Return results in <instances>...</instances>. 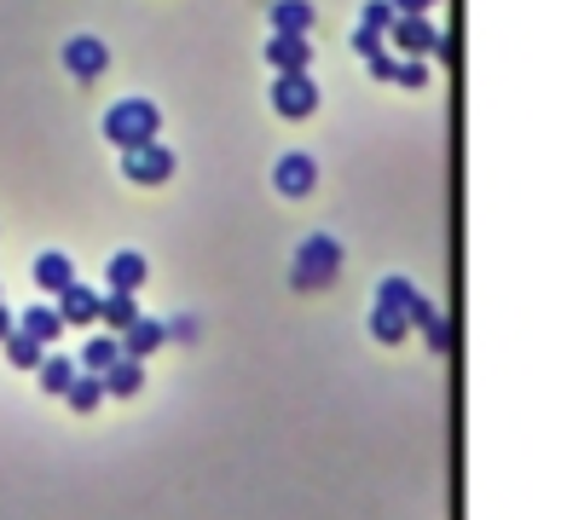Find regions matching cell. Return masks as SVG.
<instances>
[{
    "label": "cell",
    "mask_w": 561,
    "mask_h": 520,
    "mask_svg": "<svg viewBox=\"0 0 561 520\" xmlns=\"http://www.w3.org/2000/svg\"><path fill=\"white\" fill-rule=\"evenodd\" d=\"M12 330H17V318H12L7 307H0V342H7V335H12Z\"/></svg>",
    "instance_id": "cell-30"
},
{
    "label": "cell",
    "mask_w": 561,
    "mask_h": 520,
    "mask_svg": "<svg viewBox=\"0 0 561 520\" xmlns=\"http://www.w3.org/2000/svg\"><path fill=\"white\" fill-rule=\"evenodd\" d=\"M122 174L133 179V186H163V179L174 174V151L168 145H139V151H122Z\"/></svg>",
    "instance_id": "cell-5"
},
{
    "label": "cell",
    "mask_w": 561,
    "mask_h": 520,
    "mask_svg": "<svg viewBox=\"0 0 561 520\" xmlns=\"http://www.w3.org/2000/svg\"><path fill=\"white\" fill-rule=\"evenodd\" d=\"M388 35H394V47L406 58H446L452 52L446 42H440V29L429 24V12H399Z\"/></svg>",
    "instance_id": "cell-3"
},
{
    "label": "cell",
    "mask_w": 561,
    "mask_h": 520,
    "mask_svg": "<svg viewBox=\"0 0 561 520\" xmlns=\"http://www.w3.org/2000/svg\"><path fill=\"white\" fill-rule=\"evenodd\" d=\"M429 7H440V0H394V12H429Z\"/></svg>",
    "instance_id": "cell-29"
},
{
    "label": "cell",
    "mask_w": 561,
    "mask_h": 520,
    "mask_svg": "<svg viewBox=\"0 0 561 520\" xmlns=\"http://www.w3.org/2000/svg\"><path fill=\"white\" fill-rule=\"evenodd\" d=\"M394 82L406 87V93H423V87H429V70H423V58H406V64L394 70Z\"/></svg>",
    "instance_id": "cell-25"
},
{
    "label": "cell",
    "mask_w": 561,
    "mask_h": 520,
    "mask_svg": "<svg viewBox=\"0 0 561 520\" xmlns=\"http://www.w3.org/2000/svg\"><path fill=\"white\" fill-rule=\"evenodd\" d=\"M139 318V307H133V295L128 289H110L105 302H98V324H110V330H128Z\"/></svg>",
    "instance_id": "cell-21"
},
{
    "label": "cell",
    "mask_w": 561,
    "mask_h": 520,
    "mask_svg": "<svg viewBox=\"0 0 561 520\" xmlns=\"http://www.w3.org/2000/svg\"><path fill=\"white\" fill-rule=\"evenodd\" d=\"M35 376H42V393H58V399H65L70 382H75V365H70L65 353H47L42 365H35Z\"/></svg>",
    "instance_id": "cell-19"
},
{
    "label": "cell",
    "mask_w": 561,
    "mask_h": 520,
    "mask_svg": "<svg viewBox=\"0 0 561 520\" xmlns=\"http://www.w3.org/2000/svg\"><path fill=\"white\" fill-rule=\"evenodd\" d=\"M145 277H151V267H145V255H133V249H122V255H110L105 260V284L110 289H145Z\"/></svg>",
    "instance_id": "cell-11"
},
{
    "label": "cell",
    "mask_w": 561,
    "mask_h": 520,
    "mask_svg": "<svg viewBox=\"0 0 561 520\" xmlns=\"http://www.w3.org/2000/svg\"><path fill=\"white\" fill-rule=\"evenodd\" d=\"M394 17H399V12H394V0H365L359 24H371V29H383V35H388V29H394Z\"/></svg>",
    "instance_id": "cell-24"
},
{
    "label": "cell",
    "mask_w": 561,
    "mask_h": 520,
    "mask_svg": "<svg viewBox=\"0 0 561 520\" xmlns=\"http://www.w3.org/2000/svg\"><path fill=\"white\" fill-rule=\"evenodd\" d=\"M406 312H411V330H423V347H429V353H446V347H452V324L434 312V302H429L423 289L406 302Z\"/></svg>",
    "instance_id": "cell-8"
},
{
    "label": "cell",
    "mask_w": 561,
    "mask_h": 520,
    "mask_svg": "<svg viewBox=\"0 0 561 520\" xmlns=\"http://www.w3.org/2000/svg\"><path fill=\"white\" fill-rule=\"evenodd\" d=\"M371 335H376L383 347H399V342L411 335V312H406V307H388V302H376V307H371Z\"/></svg>",
    "instance_id": "cell-13"
},
{
    "label": "cell",
    "mask_w": 561,
    "mask_h": 520,
    "mask_svg": "<svg viewBox=\"0 0 561 520\" xmlns=\"http://www.w3.org/2000/svg\"><path fill=\"white\" fill-rule=\"evenodd\" d=\"M156 128H163V116H156L151 98H116V105L105 110V122H98V133H105L116 151H139V145H151Z\"/></svg>",
    "instance_id": "cell-2"
},
{
    "label": "cell",
    "mask_w": 561,
    "mask_h": 520,
    "mask_svg": "<svg viewBox=\"0 0 561 520\" xmlns=\"http://www.w3.org/2000/svg\"><path fill=\"white\" fill-rule=\"evenodd\" d=\"M156 347H168V324H156V318H133L122 330V353L128 358H151Z\"/></svg>",
    "instance_id": "cell-12"
},
{
    "label": "cell",
    "mask_w": 561,
    "mask_h": 520,
    "mask_svg": "<svg viewBox=\"0 0 561 520\" xmlns=\"http://www.w3.org/2000/svg\"><path fill=\"white\" fill-rule=\"evenodd\" d=\"M65 70L75 82H98V75L110 70V47L98 42V35H75V42H65Z\"/></svg>",
    "instance_id": "cell-6"
},
{
    "label": "cell",
    "mask_w": 561,
    "mask_h": 520,
    "mask_svg": "<svg viewBox=\"0 0 561 520\" xmlns=\"http://www.w3.org/2000/svg\"><path fill=\"white\" fill-rule=\"evenodd\" d=\"M336 277H342V244H336L330 232L307 237V244L295 249V260H290V289L295 295H318V289H330Z\"/></svg>",
    "instance_id": "cell-1"
},
{
    "label": "cell",
    "mask_w": 561,
    "mask_h": 520,
    "mask_svg": "<svg viewBox=\"0 0 561 520\" xmlns=\"http://www.w3.org/2000/svg\"><path fill=\"white\" fill-rule=\"evenodd\" d=\"M58 312H65V324H98V295L70 284L65 295H58Z\"/></svg>",
    "instance_id": "cell-17"
},
{
    "label": "cell",
    "mask_w": 561,
    "mask_h": 520,
    "mask_svg": "<svg viewBox=\"0 0 561 520\" xmlns=\"http://www.w3.org/2000/svg\"><path fill=\"white\" fill-rule=\"evenodd\" d=\"M272 186H278V197H307L318 186V163H313L307 151L278 156V163H272Z\"/></svg>",
    "instance_id": "cell-7"
},
{
    "label": "cell",
    "mask_w": 561,
    "mask_h": 520,
    "mask_svg": "<svg viewBox=\"0 0 561 520\" xmlns=\"http://www.w3.org/2000/svg\"><path fill=\"white\" fill-rule=\"evenodd\" d=\"M7 358H12L17 370H35V365H42L47 353H42V342H35V335H24V330H12V335H7Z\"/></svg>",
    "instance_id": "cell-22"
},
{
    "label": "cell",
    "mask_w": 561,
    "mask_h": 520,
    "mask_svg": "<svg viewBox=\"0 0 561 520\" xmlns=\"http://www.w3.org/2000/svg\"><path fill=\"white\" fill-rule=\"evenodd\" d=\"M116 358H122V335H87V347H82V365L105 376Z\"/></svg>",
    "instance_id": "cell-20"
},
{
    "label": "cell",
    "mask_w": 561,
    "mask_h": 520,
    "mask_svg": "<svg viewBox=\"0 0 561 520\" xmlns=\"http://www.w3.org/2000/svg\"><path fill=\"white\" fill-rule=\"evenodd\" d=\"M267 64L278 75H302L313 64V47H307V35H272L267 42Z\"/></svg>",
    "instance_id": "cell-9"
},
{
    "label": "cell",
    "mask_w": 561,
    "mask_h": 520,
    "mask_svg": "<svg viewBox=\"0 0 561 520\" xmlns=\"http://www.w3.org/2000/svg\"><path fill=\"white\" fill-rule=\"evenodd\" d=\"M168 342H197V324H191V318H174V324H168Z\"/></svg>",
    "instance_id": "cell-28"
},
{
    "label": "cell",
    "mask_w": 561,
    "mask_h": 520,
    "mask_svg": "<svg viewBox=\"0 0 561 520\" xmlns=\"http://www.w3.org/2000/svg\"><path fill=\"white\" fill-rule=\"evenodd\" d=\"M110 388H105V376H98V370H87V376H75V382H70V393H65V405L70 411H98V399H105Z\"/></svg>",
    "instance_id": "cell-18"
},
{
    "label": "cell",
    "mask_w": 561,
    "mask_h": 520,
    "mask_svg": "<svg viewBox=\"0 0 561 520\" xmlns=\"http://www.w3.org/2000/svg\"><path fill=\"white\" fill-rule=\"evenodd\" d=\"M70 284H75V260H70V255H58V249L35 255V289H47V295H65Z\"/></svg>",
    "instance_id": "cell-10"
},
{
    "label": "cell",
    "mask_w": 561,
    "mask_h": 520,
    "mask_svg": "<svg viewBox=\"0 0 561 520\" xmlns=\"http://www.w3.org/2000/svg\"><path fill=\"white\" fill-rule=\"evenodd\" d=\"M272 110L284 116V122H307V116L318 110V87H313V75H278L272 82Z\"/></svg>",
    "instance_id": "cell-4"
},
{
    "label": "cell",
    "mask_w": 561,
    "mask_h": 520,
    "mask_svg": "<svg viewBox=\"0 0 561 520\" xmlns=\"http://www.w3.org/2000/svg\"><path fill=\"white\" fill-rule=\"evenodd\" d=\"M17 330H24V335H35L42 347H52L58 335H65V312H58V307H30L24 318H17Z\"/></svg>",
    "instance_id": "cell-16"
},
{
    "label": "cell",
    "mask_w": 561,
    "mask_h": 520,
    "mask_svg": "<svg viewBox=\"0 0 561 520\" xmlns=\"http://www.w3.org/2000/svg\"><path fill=\"white\" fill-rule=\"evenodd\" d=\"M313 29V0H272V35H307Z\"/></svg>",
    "instance_id": "cell-15"
},
{
    "label": "cell",
    "mask_w": 561,
    "mask_h": 520,
    "mask_svg": "<svg viewBox=\"0 0 561 520\" xmlns=\"http://www.w3.org/2000/svg\"><path fill=\"white\" fill-rule=\"evenodd\" d=\"M353 52H359V58H371V52H383V29H371V24H359V29H353Z\"/></svg>",
    "instance_id": "cell-26"
},
{
    "label": "cell",
    "mask_w": 561,
    "mask_h": 520,
    "mask_svg": "<svg viewBox=\"0 0 561 520\" xmlns=\"http://www.w3.org/2000/svg\"><path fill=\"white\" fill-rule=\"evenodd\" d=\"M365 70L376 75V82H394V70H399V64H394L388 52H371V58H365Z\"/></svg>",
    "instance_id": "cell-27"
},
{
    "label": "cell",
    "mask_w": 561,
    "mask_h": 520,
    "mask_svg": "<svg viewBox=\"0 0 561 520\" xmlns=\"http://www.w3.org/2000/svg\"><path fill=\"white\" fill-rule=\"evenodd\" d=\"M105 388L116 393V399H133V393H145V358H116V365L105 370Z\"/></svg>",
    "instance_id": "cell-14"
},
{
    "label": "cell",
    "mask_w": 561,
    "mask_h": 520,
    "mask_svg": "<svg viewBox=\"0 0 561 520\" xmlns=\"http://www.w3.org/2000/svg\"><path fill=\"white\" fill-rule=\"evenodd\" d=\"M411 295H417L411 277H383V284H376V302H388V307H406Z\"/></svg>",
    "instance_id": "cell-23"
}]
</instances>
